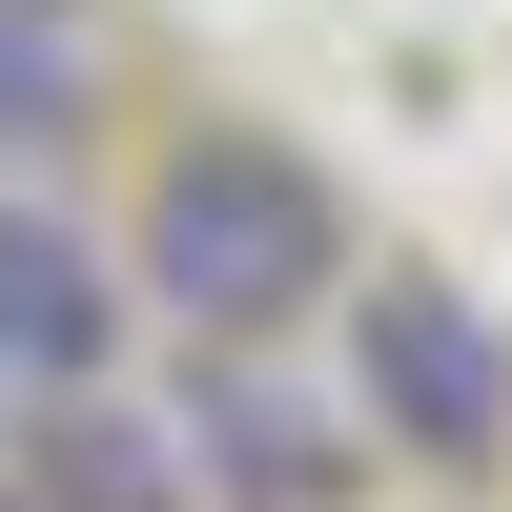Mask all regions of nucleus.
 I'll return each mask as SVG.
<instances>
[{"label": "nucleus", "instance_id": "obj_1", "mask_svg": "<svg viewBox=\"0 0 512 512\" xmlns=\"http://www.w3.org/2000/svg\"><path fill=\"white\" fill-rule=\"evenodd\" d=\"M144 287L205 328V349L308 328L328 287H349V205H328V164L267 144V123H185V144L144 164Z\"/></svg>", "mask_w": 512, "mask_h": 512}, {"label": "nucleus", "instance_id": "obj_2", "mask_svg": "<svg viewBox=\"0 0 512 512\" xmlns=\"http://www.w3.org/2000/svg\"><path fill=\"white\" fill-rule=\"evenodd\" d=\"M349 390H369V451L492 472L512 451V328L472 308V287H431V267H369L349 287Z\"/></svg>", "mask_w": 512, "mask_h": 512}, {"label": "nucleus", "instance_id": "obj_3", "mask_svg": "<svg viewBox=\"0 0 512 512\" xmlns=\"http://www.w3.org/2000/svg\"><path fill=\"white\" fill-rule=\"evenodd\" d=\"M123 349V287L82 226H41V205H0V390H103Z\"/></svg>", "mask_w": 512, "mask_h": 512}, {"label": "nucleus", "instance_id": "obj_4", "mask_svg": "<svg viewBox=\"0 0 512 512\" xmlns=\"http://www.w3.org/2000/svg\"><path fill=\"white\" fill-rule=\"evenodd\" d=\"M205 451H226L246 512H308V492H328V451H308V410H287V390H205Z\"/></svg>", "mask_w": 512, "mask_h": 512}, {"label": "nucleus", "instance_id": "obj_5", "mask_svg": "<svg viewBox=\"0 0 512 512\" xmlns=\"http://www.w3.org/2000/svg\"><path fill=\"white\" fill-rule=\"evenodd\" d=\"M82 123V41H62V0H0V144H62Z\"/></svg>", "mask_w": 512, "mask_h": 512}]
</instances>
